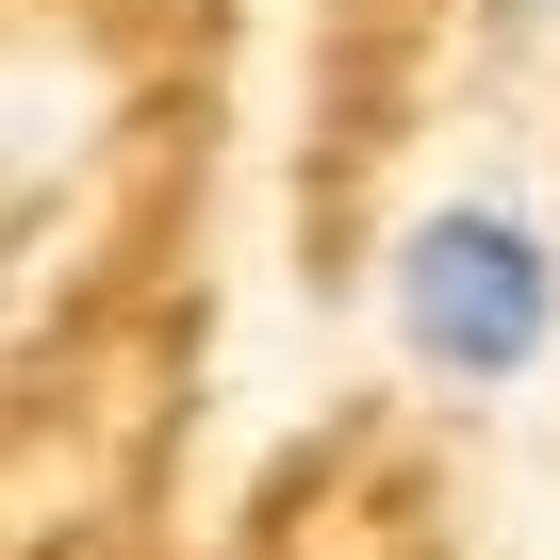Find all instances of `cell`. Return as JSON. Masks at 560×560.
<instances>
[{
  "instance_id": "obj_1",
  "label": "cell",
  "mask_w": 560,
  "mask_h": 560,
  "mask_svg": "<svg viewBox=\"0 0 560 560\" xmlns=\"http://www.w3.org/2000/svg\"><path fill=\"white\" fill-rule=\"evenodd\" d=\"M380 330L445 396H527L560 347V231L527 198H429L380 247Z\"/></svg>"
},
{
  "instance_id": "obj_2",
  "label": "cell",
  "mask_w": 560,
  "mask_h": 560,
  "mask_svg": "<svg viewBox=\"0 0 560 560\" xmlns=\"http://www.w3.org/2000/svg\"><path fill=\"white\" fill-rule=\"evenodd\" d=\"M527 18H560V0H527Z\"/></svg>"
}]
</instances>
